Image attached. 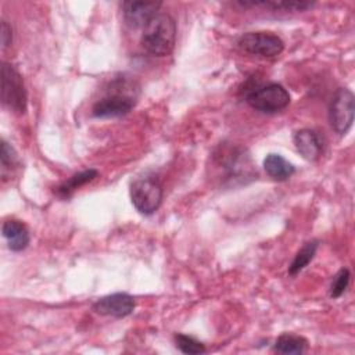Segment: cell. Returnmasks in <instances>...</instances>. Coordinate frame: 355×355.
Here are the masks:
<instances>
[{
  "mask_svg": "<svg viewBox=\"0 0 355 355\" xmlns=\"http://www.w3.org/2000/svg\"><path fill=\"white\" fill-rule=\"evenodd\" d=\"M0 158H1V171H3V173L7 169H11L18 162L17 153L14 151V148L6 140H1V155H0Z\"/></svg>",
  "mask_w": 355,
  "mask_h": 355,
  "instance_id": "cell-19",
  "label": "cell"
},
{
  "mask_svg": "<svg viewBox=\"0 0 355 355\" xmlns=\"http://www.w3.org/2000/svg\"><path fill=\"white\" fill-rule=\"evenodd\" d=\"M306 340L304 337L284 333L275 343V351L279 354H302L306 349Z\"/></svg>",
  "mask_w": 355,
  "mask_h": 355,
  "instance_id": "cell-16",
  "label": "cell"
},
{
  "mask_svg": "<svg viewBox=\"0 0 355 355\" xmlns=\"http://www.w3.org/2000/svg\"><path fill=\"white\" fill-rule=\"evenodd\" d=\"M135 298L126 293H115L101 297L93 304V311L103 316L125 318L135 311Z\"/></svg>",
  "mask_w": 355,
  "mask_h": 355,
  "instance_id": "cell-9",
  "label": "cell"
},
{
  "mask_svg": "<svg viewBox=\"0 0 355 355\" xmlns=\"http://www.w3.org/2000/svg\"><path fill=\"white\" fill-rule=\"evenodd\" d=\"M349 277H351V273H349V270L347 268H341L336 273V276L333 277L331 286H330V297L331 298H338V297H341L344 294V291L348 287Z\"/></svg>",
  "mask_w": 355,
  "mask_h": 355,
  "instance_id": "cell-18",
  "label": "cell"
},
{
  "mask_svg": "<svg viewBox=\"0 0 355 355\" xmlns=\"http://www.w3.org/2000/svg\"><path fill=\"white\" fill-rule=\"evenodd\" d=\"M3 236L7 240L8 248L11 251H22L28 247L29 244V232L26 226L17 219H8L3 223Z\"/></svg>",
  "mask_w": 355,
  "mask_h": 355,
  "instance_id": "cell-12",
  "label": "cell"
},
{
  "mask_svg": "<svg viewBox=\"0 0 355 355\" xmlns=\"http://www.w3.org/2000/svg\"><path fill=\"white\" fill-rule=\"evenodd\" d=\"M175 343H176V347L183 354L198 355V354H204L205 352V347H204L202 343H200L194 337H190V336H186V334H180V333L176 334L175 336Z\"/></svg>",
  "mask_w": 355,
  "mask_h": 355,
  "instance_id": "cell-17",
  "label": "cell"
},
{
  "mask_svg": "<svg viewBox=\"0 0 355 355\" xmlns=\"http://www.w3.org/2000/svg\"><path fill=\"white\" fill-rule=\"evenodd\" d=\"M318 247H319V243H318L316 240H312V241L305 243V244L298 250V252L295 254L293 262L290 263V266H288V275L295 276L297 273H300V272L313 259Z\"/></svg>",
  "mask_w": 355,
  "mask_h": 355,
  "instance_id": "cell-15",
  "label": "cell"
},
{
  "mask_svg": "<svg viewBox=\"0 0 355 355\" xmlns=\"http://www.w3.org/2000/svg\"><path fill=\"white\" fill-rule=\"evenodd\" d=\"M245 101L251 108L270 114L286 108L290 104V94L280 83H269L248 92Z\"/></svg>",
  "mask_w": 355,
  "mask_h": 355,
  "instance_id": "cell-5",
  "label": "cell"
},
{
  "mask_svg": "<svg viewBox=\"0 0 355 355\" xmlns=\"http://www.w3.org/2000/svg\"><path fill=\"white\" fill-rule=\"evenodd\" d=\"M1 101L17 114H24L26 110V90L22 76L7 62L1 65Z\"/></svg>",
  "mask_w": 355,
  "mask_h": 355,
  "instance_id": "cell-4",
  "label": "cell"
},
{
  "mask_svg": "<svg viewBox=\"0 0 355 355\" xmlns=\"http://www.w3.org/2000/svg\"><path fill=\"white\" fill-rule=\"evenodd\" d=\"M135 104L136 100L132 94L116 92L96 101L92 114L96 118H118L130 112Z\"/></svg>",
  "mask_w": 355,
  "mask_h": 355,
  "instance_id": "cell-8",
  "label": "cell"
},
{
  "mask_svg": "<svg viewBox=\"0 0 355 355\" xmlns=\"http://www.w3.org/2000/svg\"><path fill=\"white\" fill-rule=\"evenodd\" d=\"M97 176V171L96 169H86L82 171L79 173H75L73 176H71L68 180H65L61 186L57 187V194L62 198H68L76 189L82 187L83 184L92 182L94 178Z\"/></svg>",
  "mask_w": 355,
  "mask_h": 355,
  "instance_id": "cell-14",
  "label": "cell"
},
{
  "mask_svg": "<svg viewBox=\"0 0 355 355\" xmlns=\"http://www.w3.org/2000/svg\"><path fill=\"white\" fill-rule=\"evenodd\" d=\"M176 40V24L169 14L158 12L143 28L141 46L153 55L164 57L172 53Z\"/></svg>",
  "mask_w": 355,
  "mask_h": 355,
  "instance_id": "cell-1",
  "label": "cell"
},
{
  "mask_svg": "<svg viewBox=\"0 0 355 355\" xmlns=\"http://www.w3.org/2000/svg\"><path fill=\"white\" fill-rule=\"evenodd\" d=\"M239 46L244 51L262 57L279 55L283 49V40L272 32H247L240 36Z\"/></svg>",
  "mask_w": 355,
  "mask_h": 355,
  "instance_id": "cell-7",
  "label": "cell"
},
{
  "mask_svg": "<svg viewBox=\"0 0 355 355\" xmlns=\"http://www.w3.org/2000/svg\"><path fill=\"white\" fill-rule=\"evenodd\" d=\"M161 7L159 1H123L122 14L125 22L132 28L146 26L147 22L157 15L158 8Z\"/></svg>",
  "mask_w": 355,
  "mask_h": 355,
  "instance_id": "cell-10",
  "label": "cell"
},
{
  "mask_svg": "<svg viewBox=\"0 0 355 355\" xmlns=\"http://www.w3.org/2000/svg\"><path fill=\"white\" fill-rule=\"evenodd\" d=\"M130 200L143 215L154 214L162 201V184L157 176L146 175L130 184Z\"/></svg>",
  "mask_w": 355,
  "mask_h": 355,
  "instance_id": "cell-3",
  "label": "cell"
},
{
  "mask_svg": "<svg viewBox=\"0 0 355 355\" xmlns=\"http://www.w3.org/2000/svg\"><path fill=\"white\" fill-rule=\"evenodd\" d=\"M12 42V31L11 26L8 25L7 21H1V49L6 50L7 47L11 46Z\"/></svg>",
  "mask_w": 355,
  "mask_h": 355,
  "instance_id": "cell-20",
  "label": "cell"
},
{
  "mask_svg": "<svg viewBox=\"0 0 355 355\" xmlns=\"http://www.w3.org/2000/svg\"><path fill=\"white\" fill-rule=\"evenodd\" d=\"M263 169L275 180H286L295 172V168L291 162H288L280 154L275 153H270L265 157Z\"/></svg>",
  "mask_w": 355,
  "mask_h": 355,
  "instance_id": "cell-13",
  "label": "cell"
},
{
  "mask_svg": "<svg viewBox=\"0 0 355 355\" xmlns=\"http://www.w3.org/2000/svg\"><path fill=\"white\" fill-rule=\"evenodd\" d=\"M293 140L297 151L308 161L318 159L323 151V141L316 130L301 129L295 132Z\"/></svg>",
  "mask_w": 355,
  "mask_h": 355,
  "instance_id": "cell-11",
  "label": "cell"
},
{
  "mask_svg": "<svg viewBox=\"0 0 355 355\" xmlns=\"http://www.w3.org/2000/svg\"><path fill=\"white\" fill-rule=\"evenodd\" d=\"M354 94L347 87H340L331 97L329 105V122L338 135H345L354 122Z\"/></svg>",
  "mask_w": 355,
  "mask_h": 355,
  "instance_id": "cell-6",
  "label": "cell"
},
{
  "mask_svg": "<svg viewBox=\"0 0 355 355\" xmlns=\"http://www.w3.org/2000/svg\"><path fill=\"white\" fill-rule=\"evenodd\" d=\"M214 164L216 169L225 172V179L244 182L247 178L252 179L257 172L251 164V158L244 150L234 146H223L214 154Z\"/></svg>",
  "mask_w": 355,
  "mask_h": 355,
  "instance_id": "cell-2",
  "label": "cell"
}]
</instances>
